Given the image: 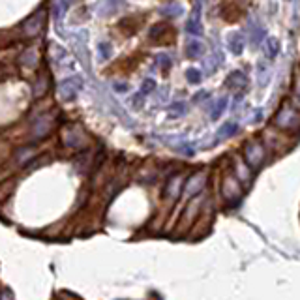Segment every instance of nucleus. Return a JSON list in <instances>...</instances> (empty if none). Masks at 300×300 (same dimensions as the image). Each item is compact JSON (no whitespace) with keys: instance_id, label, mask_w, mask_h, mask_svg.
I'll return each mask as SVG.
<instances>
[{"instance_id":"1","label":"nucleus","mask_w":300,"mask_h":300,"mask_svg":"<svg viewBox=\"0 0 300 300\" xmlns=\"http://www.w3.org/2000/svg\"><path fill=\"white\" fill-rule=\"evenodd\" d=\"M81 88H83V79L79 75L66 77L64 81L58 85V88H56V98L62 100V101H72L79 94Z\"/></svg>"},{"instance_id":"2","label":"nucleus","mask_w":300,"mask_h":300,"mask_svg":"<svg viewBox=\"0 0 300 300\" xmlns=\"http://www.w3.org/2000/svg\"><path fill=\"white\" fill-rule=\"evenodd\" d=\"M276 126L283 129H297L300 128V113L297 109H293L291 105L283 107L276 115Z\"/></svg>"},{"instance_id":"3","label":"nucleus","mask_w":300,"mask_h":300,"mask_svg":"<svg viewBox=\"0 0 300 300\" xmlns=\"http://www.w3.org/2000/svg\"><path fill=\"white\" fill-rule=\"evenodd\" d=\"M244 160L251 169H259L265 160V149L259 143H248L244 147Z\"/></svg>"},{"instance_id":"4","label":"nucleus","mask_w":300,"mask_h":300,"mask_svg":"<svg viewBox=\"0 0 300 300\" xmlns=\"http://www.w3.org/2000/svg\"><path fill=\"white\" fill-rule=\"evenodd\" d=\"M43 25H45V11L38 10L23 23V32L26 34V36H30V38H34V36H38V34L42 32Z\"/></svg>"},{"instance_id":"5","label":"nucleus","mask_w":300,"mask_h":300,"mask_svg":"<svg viewBox=\"0 0 300 300\" xmlns=\"http://www.w3.org/2000/svg\"><path fill=\"white\" fill-rule=\"evenodd\" d=\"M124 6H126L124 0H100L96 6V11L98 15H101V17H109V15H115Z\"/></svg>"},{"instance_id":"6","label":"nucleus","mask_w":300,"mask_h":300,"mask_svg":"<svg viewBox=\"0 0 300 300\" xmlns=\"http://www.w3.org/2000/svg\"><path fill=\"white\" fill-rule=\"evenodd\" d=\"M62 139H64V145L66 147H83L85 145V135L83 131L77 128H66L64 133H62Z\"/></svg>"},{"instance_id":"7","label":"nucleus","mask_w":300,"mask_h":300,"mask_svg":"<svg viewBox=\"0 0 300 300\" xmlns=\"http://www.w3.org/2000/svg\"><path fill=\"white\" fill-rule=\"evenodd\" d=\"M204 184H206V176H204L203 173H199V175L192 176V178L186 182V186H184L186 195H188V197H192V195H195V193H199L204 188Z\"/></svg>"},{"instance_id":"8","label":"nucleus","mask_w":300,"mask_h":300,"mask_svg":"<svg viewBox=\"0 0 300 300\" xmlns=\"http://www.w3.org/2000/svg\"><path fill=\"white\" fill-rule=\"evenodd\" d=\"M225 85L229 86V88H242V86L248 85V77L244 72H240V70H235V72H231V74L227 75V79H225Z\"/></svg>"},{"instance_id":"9","label":"nucleus","mask_w":300,"mask_h":300,"mask_svg":"<svg viewBox=\"0 0 300 300\" xmlns=\"http://www.w3.org/2000/svg\"><path fill=\"white\" fill-rule=\"evenodd\" d=\"M186 30L190 34H193V36H201L203 34V25H201V11H199V8L193 11L192 19L188 21V25H186Z\"/></svg>"},{"instance_id":"10","label":"nucleus","mask_w":300,"mask_h":300,"mask_svg":"<svg viewBox=\"0 0 300 300\" xmlns=\"http://www.w3.org/2000/svg\"><path fill=\"white\" fill-rule=\"evenodd\" d=\"M224 195L229 199V201H235L236 197L240 195V186L235 178H225L224 182Z\"/></svg>"},{"instance_id":"11","label":"nucleus","mask_w":300,"mask_h":300,"mask_svg":"<svg viewBox=\"0 0 300 300\" xmlns=\"http://www.w3.org/2000/svg\"><path fill=\"white\" fill-rule=\"evenodd\" d=\"M227 47H229V51L235 54H240L244 51V42H242V36L238 32L235 34H229V40H227Z\"/></svg>"},{"instance_id":"12","label":"nucleus","mask_w":300,"mask_h":300,"mask_svg":"<svg viewBox=\"0 0 300 300\" xmlns=\"http://www.w3.org/2000/svg\"><path fill=\"white\" fill-rule=\"evenodd\" d=\"M180 188H182V176L180 175H176V176H173L171 180L167 182V186H165V192H167V195L169 197H178V193H180Z\"/></svg>"},{"instance_id":"13","label":"nucleus","mask_w":300,"mask_h":300,"mask_svg":"<svg viewBox=\"0 0 300 300\" xmlns=\"http://www.w3.org/2000/svg\"><path fill=\"white\" fill-rule=\"evenodd\" d=\"M51 124H53V120L51 118H47L45 120V117L34 126V131H32V135L34 137H43V135H47L49 133V129H51Z\"/></svg>"},{"instance_id":"14","label":"nucleus","mask_w":300,"mask_h":300,"mask_svg":"<svg viewBox=\"0 0 300 300\" xmlns=\"http://www.w3.org/2000/svg\"><path fill=\"white\" fill-rule=\"evenodd\" d=\"M186 54L190 58H195V56H201L204 54V45L199 40H192V42L186 45Z\"/></svg>"},{"instance_id":"15","label":"nucleus","mask_w":300,"mask_h":300,"mask_svg":"<svg viewBox=\"0 0 300 300\" xmlns=\"http://www.w3.org/2000/svg\"><path fill=\"white\" fill-rule=\"evenodd\" d=\"M263 49H265V54H267L268 58H274V56L279 53V42L276 38H267Z\"/></svg>"},{"instance_id":"16","label":"nucleus","mask_w":300,"mask_h":300,"mask_svg":"<svg viewBox=\"0 0 300 300\" xmlns=\"http://www.w3.org/2000/svg\"><path fill=\"white\" fill-rule=\"evenodd\" d=\"M270 75H272V72H270V66L265 64V62H261V64L257 66V81L261 86H267V83L270 81Z\"/></svg>"},{"instance_id":"17","label":"nucleus","mask_w":300,"mask_h":300,"mask_svg":"<svg viewBox=\"0 0 300 300\" xmlns=\"http://www.w3.org/2000/svg\"><path fill=\"white\" fill-rule=\"evenodd\" d=\"M160 11L161 15H165V17H178V15H182V6L176 4V2H171V4L163 6Z\"/></svg>"},{"instance_id":"18","label":"nucleus","mask_w":300,"mask_h":300,"mask_svg":"<svg viewBox=\"0 0 300 300\" xmlns=\"http://www.w3.org/2000/svg\"><path fill=\"white\" fill-rule=\"evenodd\" d=\"M236 131H238V128H236V124H233V122H229V124H224L222 128H220V137L222 139H227V137H231V135H235Z\"/></svg>"},{"instance_id":"19","label":"nucleus","mask_w":300,"mask_h":300,"mask_svg":"<svg viewBox=\"0 0 300 300\" xmlns=\"http://www.w3.org/2000/svg\"><path fill=\"white\" fill-rule=\"evenodd\" d=\"M225 107H227V98H218L214 107H212V118L222 117V113L225 111Z\"/></svg>"},{"instance_id":"20","label":"nucleus","mask_w":300,"mask_h":300,"mask_svg":"<svg viewBox=\"0 0 300 300\" xmlns=\"http://www.w3.org/2000/svg\"><path fill=\"white\" fill-rule=\"evenodd\" d=\"M36 62H38V54H36V51H34V49L26 51V53L21 56V64H25V66H30V68H34V66H36Z\"/></svg>"},{"instance_id":"21","label":"nucleus","mask_w":300,"mask_h":300,"mask_svg":"<svg viewBox=\"0 0 300 300\" xmlns=\"http://www.w3.org/2000/svg\"><path fill=\"white\" fill-rule=\"evenodd\" d=\"M186 79H188L192 85H197V83H201L203 75H201V72H199L197 68H190V70L186 72Z\"/></svg>"},{"instance_id":"22","label":"nucleus","mask_w":300,"mask_h":300,"mask_svg":"<svg viewBox=\"0 0 300 300\" xmlns=\"http://www.w3.org/2000/svg\"><path fill=\"white\" fill-rule=\"evenodd\" d=\"M186 111H188V105L176 101V103H173L171 107H169V115H171V117H180V115H184Z\"/></svg>"},{"instance_id":"23","label":"nucleus","mask_w":300,"mask_h":300,"mask_svg":"<svg viewBox=\"0 0 300 300\" xmlns=\"http://www.w3.org/2000/svg\"><path fill=\"white\" fill-rule=\"evenodd\" d=\"M34 156V150L32 149H23L17 152V161L19 163H25V161H28L30 158Z\"/></svg>"},{"instance_id":"24","label":"nucleus","mask_w":300,"mask_h":300,"mask_svg":"<svg viewBox=\"0 0 300 300\" xmlns=\"http://www.w3.org/2000/svg\"><path fill=\"white\" fill-rule=\"evenodd\" d=\"M98 49H100V53H101V58H109L111 53H113V47H111V43L109 42H101L98 45Z\"/></svg>"},{"instance_id":"25","label":"nucleus","mask_w":300,"mask_h":300,"mask_svg":"<svg viewBox=\"0 0 300 300\" xmlns=\"http://www.w3.org/2000/svg\"><path fill=\"white\" fill-rule=\"evenodd\" d=\"M154 88H156V83H154L152 79H145V81H143V85H141V94H145V96H147V94H150Z\"/></svg>"},{"instance_id":"26","label":"nucleus","mask_w":300,"mask_h":300,"mask_svg":"<svg viewBox=\"0 0 300 300\" xmlns=\"http://www.w3.org/2000/svg\"><path fill=\"white\" fill-rule=\"evenodd\" d=\"M64 8H66V0H60L56 6H54V15H56V19H62L64 17Z\"/></svg>"},{"instance_id":"27","label":"nucleus","mask_w":300,"mask_h":300,"mask_svg":"<svg viewBox=\"0 0 300 300\" xmlns=\"http://www.w3.org/2000/svg\"><path fill=\"white\" fill-rule=\"evenodd\" d=\"M236 173H238V176H240L244 182H248V180H250V173H248V169L242 165V163H238V165H236Z\"/></svg>"},{"instance_id":"28","label":"nucleus","mask_w":300,"mask_h":300,"mask_svg":"<svg viewBox=\"0 0 300 300\" xmlns=\"http://www.w3.org/2000/svg\"><path fill=\"white\" fill-rule=\"evenodd\" d=\"M263 36H265V30H263V28H259V26H255V30H253V34H251V42L259 43Z\"/></svg>"},{"instance_id":"29","label":"nucleus","mask_w":300,"mask_h":300,"mask_svg":"<svg viewBox=\"0 0 300 300\" xmlns=\"http://www.w3.org/2000/svg\"><path fill=\"white\" fill-rule=\"evenodd\" d=\"M158 62H160L163 68H169V66H171V58H169L167 54H160V56H158Z\"/></svg>"},{"instance_id":"30","label":"nucleus","mask_w":300,"mask_h":300,"mask_svg":"<svg viewBox=\"0 0 300 300\" xmlns=\"http://www.w3.org/2000/svg\"><path fill=\"white\" fill-rule=\"evenodd\" d=\"M161 30H165V25H156V26H154V28H152V30L149 32L150 38H156V36H158Z\"/></svg>"},{"instance_id":"31","label":"nucleus","mask_w":300,"mask_h":300,"mask_svg":"<svg viewBox=\"0 0 300 300\" xmlns=\"http://www.w3.org/2000/svg\"><path fill=\"white\" fill-rule=\"evenodd\" d=\"M143 96H145V94H141V92H139V96H133V98H131V100H133V101H131V103H133V107L139 109L141 105H143Z\"/></svg>"},{"instance_id":"32","label":"nucleus","mask_w":300,"mask_h":300,"mask_svg":"<svg viewBox=\"0 0 300 300\" xmlns=\"http://www.w3.org/2000/svg\"><path fill=\"white\" fill-rule=\"evenodd\" d=\"M115 90H117V92H126V90H128V86L117 83V85H115Z\"/></svg>"}]
</instances>
